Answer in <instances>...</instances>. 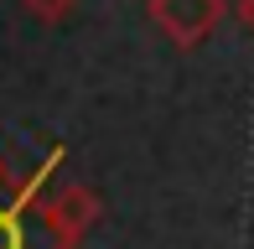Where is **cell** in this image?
I'll return each instance as SVG.
<instances>
[{"mask_svg": "<svg viewBox=\"0 0 254 249\" xmlns=\"http://www.w3.org/2000/svg\"><path fill=\"white\" fill-rule=\"evenodd\" d=\"M63 145H52L47 161L31 177H16L0 156V249H73L99 223V192L94 187H63L42 202L52 172L63 166Z\"/></svg>", "mask_w": 254, "mask_h": 249, "instance_id": "6da1fadb", "label": "cell"}, {"mask_svg": "<svg viewBox=\"0 0 254 249\" xmlns=\"http://www.w3.org/2000/svg\"><path fill=\"white\" fill-rule=\"evenodd\" d=\"M145 10H151V26L171 42V47L197 52L202 42L218 31L228 0H145Z\"/></svg>", "mask_w": 254, "mask_h": 249, "instance_id": "7a4b0ae2", "label": "cell"}, {"mask_svg": "<svg viewBox=\"0 0 254 249\" xmlns=\"http://www.w3.org/2000/svg\"><path fill=\"white\" fill-rule=\"evenodd\" d=\"M21 5H26V16L42 21V26H63V21H73L78 0H21Z\"/></svg>", "mask_w": 254, "mask_h": 249, "instance_id": "3957f363", "label": "cell"}, {"mask_svg": "<svg viewBox=\"0 0 254 249\" xmlns=\"http://www.w3.org/2000/svg\"><path fill=\"white\" fill-rule=\"evenodd\" d=\"M234 21L254 37V0H234Z\"/></svg>", "mask_w": 254, "mask_h": 249, "instance_id": "277c9868", "label": "cell"}]
</instances>
